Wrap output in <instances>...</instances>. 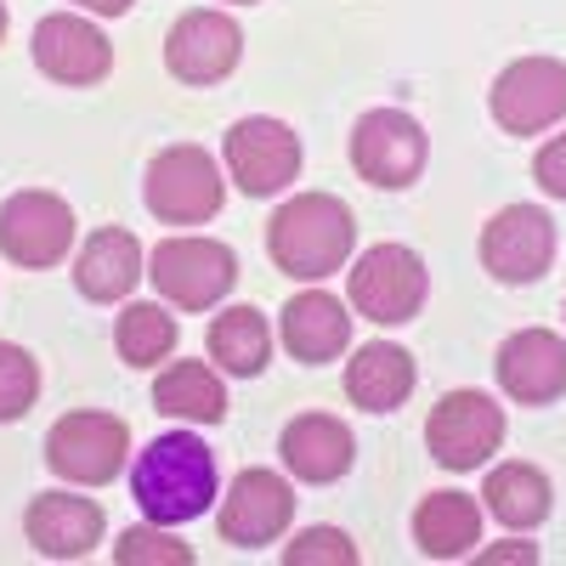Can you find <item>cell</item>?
<instances>
[{
    "label": "cell",
    "instance_id": "d4e9b609",
    "mask_svg": "<svg viewBox=\"0 0 566 566\" xmlns=\"http://www.w3.org/2000/svg\"><path fill=\"white\" fill-rule=\"evenodd\" d=\"M154 408L187 424H221L227 419V386L210 363H170L154 380Z\"/></svg>",
    "mask_w": 566,
    "mask_h": 566
},
{
    "label": "cell",
    "instance_id": "9c48e42d",
    "mask_svg": "<svg viewBox=\"0 0 566 566\" xmlns=\"http://www.w3.org/2000/svg\"><path fill=\"white\" fill-rule=\"evenodd\" d=\"M69 250H74V210L57 193L23 187V193H12L7 205H0V255H7L12 266L45 272Z\"/></svg>",
    "mask_w": 566,
    "mask_h": 566
},
{
    "label": "cell",
    "instance_id": "f546056e",
    "mask_svg": "<svg viewBox=\"0 0 566 566\" xmlns=\"http://www.w3.org/2000/svg\"><path fill=\"white\" fill-rule=\"evenodd\" d=\"M533 181L544 187L549 199H566V130L533 154Z\"/></svg>",
    "mask_w": 566,
    "mask_h": 566
},
{
    "label": "cell",
    "instance_id": "52a82bcc",
    "mask_svg": "<svg viewBox=\"0 0 566 566\" xmlns=\"http://www.w3.org/2000/svg\"><path fill=\"white\" fill-rule=\"evenodd\" d=\"M352 306L368 317V323H413L424 295H431V272L424 261L408 250V244H374L368 255H357L352 266V283H346Z\"/></svg>",
    "mask_w": 566,
    "mask_h": 566
},
{
    "label": "cell",
    "instance_id": "6da1fadb",
    "mask_svg": "<svg viewBox=\"0 0 566 566\" xmlns=\"http://www.w3.org/2000/svg\"><path fill=\"white\" fill-rule=\"evenodd\" d=\"M130 499L159 527H181L216 504V453L193 431H165L136 453L130 464Z\"/></svg>",
    "mask_w": 566,
    "mask_h": 566
},
{
    "label": "cell",
    "instance_id": "2e32d148",
    "mask_svg": "<svg viewBox=\"0 0 566 566\" xmlns=\"http://www.w3.org/2000/svg\"><path fill=\"white\" fill-rule=\"evenodd\" d=\"M499 368V386L510 402L522 408H544L555 397H566V340L549 335V328H522V335H510L493 357Z\"/></svg>",
    "mask_w": 566,
    "mask_h": 566
},
{
    "label": "cell",
    "instance_id": "277c9868",
    "mask_svg": "<svg viewBox=\"0 0 566 566\" xmlns=\"http://www.w3.org/2000/svg\"><path fill=\"white\" fill-rule=\"evenodd\" d=\"M148 277L170 306L210 312L232 295V283H239V255L221 239H165L148 255Z\"/></svg>",
    "mask_w": 566,
    "mask_h": 566
},
{
    "label": "cell",
    "instance_id": "9a60e30c",
    "mask_svg": "<svg viewBox=\"0 0 566 566\" xmlns=\"http://www.w3.org/2000/svg\"><path fill=\"white\" fill-rule=\"evenodd\" d=\"M34 69L57 85H103L114 69V40L74 12H52L34 23Z\"/></svg>",
    "mask_w": 566,
    "mask_h": 566
},
{
    "label": "cell",
    "instance_id": "1f68e13d",
    "mask_svg": "<svg viewBox=\"0 0 566 566\" xmlns=\"http://www.w3.org/2000/svg\"><path fill=\"white\" fill-rule=\"evenodd\" d=\"M74 7H80V12H97V18H125L136 0H74Z\"/></svg>",
    "mask_w": 566,
    "mask_h": 566
},
{
    "label": "cell",
    "instance_id": "5b68a950",
    "mask_svg": "<svg viewBox=\"0 0 566 566\" xmlns=\"http://www.w3.org/2000/svg\"><path fill=\"white\" fill-rule=\"evenodd\" d=\"M130 459V424L103 413V408H80L63 413L52 431H45V464L57 470L74 488H103L114 482Z\"/></svg>",
    "mask_w": 566,
    "mask_h": 566
},
{
    "label": "cell",
    "instance_id": "d6a6232c",
    "mask_svg": "<svg viewBox=\"0 0 566 566\" xmlns=\"http://www.w3.org/2000/svg\"><path fill=\"white\" fill-rule=\"evenodd\" d=\"M7 23H12V18H7V0H0V40H7Z\"/></svg>",
    "mask_w": 566,
    "mask_h": 566
},
{
    "label": "cell",
    "instance_id": "ba28073f",
    "mask_svg": "<svg viewBox=\"0 0 566 566\" xmlns=\"http://www.w3.org/2000/svg\"><path fill=\"white\" fill-rule=\"evenodd\" d=\"M424 448L442 470H482L504 448V408L488 391H448L424 419Z\"/></svg>",
    "mask_w": 566,
    "mask_h": 566
},
{
    "label": "cell",
    "instance_id": "ffe728a7",
    "mask_svg": "<svg viewBox=\"0 0 566 566\" xmlns=\"http://www.w3.org/2000/svg\"><path fill=\"white\" fill-rule=\"evenodd\" d=\"M352 346V312L328 290H301L283 306V352L295 363H335Z\"/></svg>",
    "mask_w": 566,
    "mask_h": 566
},
{
    "label": "cell",
    "instance_id": "484cf974",
    "mask_svg": "<svg viewBox=\"0 0 566 566\" xmlns=\"http://www.w3.org/2000/svg\"><path fill=\"white\" fill-rule=\"evenodd\" d=\"M114 352L130 363V368H154L176 352V317L165 306H148L136 301L114 317Z\"/></svg>",
    "mask_w": 566,
    "mask_h": 566
},
{
    "label": "cell",
    "instance_id": "7c38bea8",
    "mask_svg": "<svg viewBox=\"0 0 566 566\" xmlns=\"http://www.w3.org/2000/svg\"><path fill=\"white\" fill-rule=\"evenodd\" d=\"M555 216L544 205H510L482 227V266L499 283H538L555 261Z\"/></svg>",
    "mask_w": 566,
    "mask_h": 566
},
{
    "label": "cell",
    "instance_id": "e0dca14e",
    "mask_svg": "<svg viewBox=\"0 0 566 566\" xmlns=\"http://www.w3.org/2000/svg\"><path fill=\"white\" fill-rule=\"evenodd\" d=\"M103 527H108L103 504L80 493H40L23 515V533L45 560H85L103 544Z\"/></svg>",
    "mask_w": 566,
    "mask_h": 566
},
{
    "label": "cell",
    "instance_id": "cb8c5ba5",
    "mask_svg": "<svg viewBox=\"0 0 566 566\" xmlns=\"http://www.w3.org/2000/svg\"><path fill=\"white\" fill-rule=\"evenodd\" d=\"M210 363H221L232 380H255L272 363V323L261 306H227L210 323Z\"/></svg>",
    "mask_w": 566,
    "mask_h": 566
},
{
    "label": "cell",
    "instance_id": "4316f807",
    "mask_svg": "<svg viewBox=\"0 0 566 566\" xmlns=\"http://www.w3.org/2000/svg\"><path fill=\"white\" fill-rule=\"evenodd\" d=\"M34 397H40V368H34V357H29L23 346H12V340H0V424L23 419V413L34 408Z\"/></svg>",
    "mask_w": 566,
    "mask_h": 566
},
{
    "label": "cell",
    "instance_id": "7402d4cb",
    "mask_svg": "<svg viewBox=\"0 0 566 566\" xmlns=\"http://www.w3.org/2000/svg\"><path fill=\"white\" fill-rule=\"evenodd\" d=\"M413 544L431 560L470 555V544H482V504L470 493H453V488L419 499V510H413Z\"/></svg>",
    "mask_w": 566,
    "mask_h": 566
},
{
    "label": "cell",
    "instance_id": "836d02e7",
    "mask_svg": "<svg viewBox=\"0 0 566 566\" xmlns=\"http://www.w3.org/2000/svg\"><path fill=\"white\" fill-rule=\"evenodd\" d=\"M239 7H250V0H239Z\"/></svg>",
    "mask_w": 566,
    "mask_h": 566
},
{
    "label": "cell",
    "instance_id": "ac0fdd59",
    "mask_svg": "<svg viewBox=\"0 0 566 566\" xmlns=\"http://www.w3.org/2000/svg\"><path fill=\"white\" fill-rule=\"evenodd\" d=\"M357 459V437L352 424L335 419V413H295L283 424V464L290 476L323 488V482H340Z\"/></svg>",
    "mask_w": 566,
    "mask_h": 566
},
{
    "label": "cell",
    "instance_id": "f1b7e54d",
    "mask_svg": "<svg viewBox=\"0 0 566 566\" xmlns=\"http://www.w3.org/2000/svg\"><path fill=\"white\" fill-rule=\"evenodd\" d=\"M283 566H357V544L335 527H312L295 544H283Z\"/></svg>",
    "mask_w": 566,
    "mask_h": 566
},
{
    "label": "cell",
    "instance_id": "603a6c76",
    "mask_svg": "<svg viewBox=\"0 0 566 566\" xmlns=\"http://www.w3.org/2000/svg\"><path fill=\"white\" fill-rule=\"evenodd\" d=\"M482 499H488V515H499V522L510 533H527V527H544L549 522V476L538 464H522V459H510V464H493L488 470V482H482Z\"/></svg>",
    "mask_w": 566,
    "mask_h": 566
},
{
    "label": "cell",
    "instance_id": "44dd1931",
    "mask_svg": "<svg viewBox=\"0 0 566 566\" xmlns=\"http://www.w3.org/2000/svg\"><path fill=\"white\" fill-rule=\"evenodd\" d=\"M413 380H419V368L413 357L397 346V340H374L363 346L352 363H346V397L363 408V413H391L413 397Z\"/></svg>",
    "mask_w": 566,
    "mask_h": 566
},
{
    "label": "cell",
    "instance_id": "4dcf8cb0",
    "mask_svg": "<svg viewBox=\"0 0 566 566\" xmlns=\"http://www.w3.org/2000/svg\"><path fill=\"white\" fill-rule=\"evenodd\" d=\"M476 560H482V566H504V560H522V566H533V560H538V549H533V544H499V549H482Z\"/></svg>",
    "mask_w": 566,
    "mask_h": 566
},
{
    "label": "cell",
    "instance_id": "5bb4252c",
    "mask_svg": "<svg viewBox=\"0 0 566 566\" xmlns=\"http://www.w3.org/2000/svg\"><path fill=\"white\" fill-rule=\"evenodd\" d=\"M290 522H295V488L277 470H239L232 493L221 499L216 533L232 549H261V544H277Z\"/></svg>",
    "mask_w": 566,
    "mask_h": 566
},
{
    "label": "cell",
    "instance_id": "8fae6325",
    "mask_svg": "<svg viewBox=\"0 0 566 566\" xmlns=\"http://www.w3.org/2000/svg\"><path fill=\"white\" fill-rule=\"evenodd\" d=\"M488 108L499 119V130L510 136H538L555 119H566V63L560 57H522L510 63L493 91H488Z\"/></svg>",
    "mask_w": 566,
    "mask_h": 566
},
{
    "label": "cell",
    "instance_id": "4fadbf2b",
    "mask_svg": "<svg viewBox=\"0 0 566 566\" xmlns=\"http://www.w3.org/2000/svg\"><path fill=\"white\" fill-rule=\"evenodd\" d=\"M244 57V34L227 12L199 7V12H181L165 34V69L181 85H221Z\"/></svg>",
    "mask_w": 566,
    "mask_h": 566
},
{
    "label": "cell",
    "instance_id": "d6986e66",
    "mask_svg": "<svg viewBox=\"0 0 566 566\" xmlns=\"http://www.w3.org/2000/svg\"><path fill=\"white\" fill-rule=\"evenodd\" d=\"M136 283H142V244L125 227H97L74 255V290L97 306H114Z\"/></svg>",
    "mask_w": 566,
    "mask_h": 566
},
{
    "label": "cell",
    "instance_id": "30bf717a",
    "mask_svg": "<svg viewBox=\"0 0 566 566\" xmlns=\"http://www.w3.org/2000/svg\"><path fill=\"white\" fill-rule=\"evenodd\" d=\"M221 148H227V170L239 181V193H250V199H272L301 176V136L283 119L250 114L227 130Z\"/></svg>",
    "mask_w": 566,
    "mask_h": 566
},
{
    "label": "cell",
    "instance_id": "8992f818",
    "mask_svg": "<svg viewBox=\"0 0 566 566\" xmlns=\"http://www.w3.org/2000/svg\"><path fill=\"white\" fill-rule=\"evenodd\" d=\"M424 159H431V136H424V125L402 108H368L352 125V165L368 187L402 193V187L419 181Z\"/></svg>",
    "mask_w": 566,
    "mask_h": 566
},
{
    "label": "cell",
    "instance_id": "7a4b0ae2",
    "mask_svg": "<svg viewBox=\"0 0 566 566\" xmlns=\"http://www.w3.org/2000/svg\"><path fill=\"white\" fill-rule=\"evenodd\" d=\"M357 244V216L335 193H295L283 210L266 221V255L283 277L317 283L328 272H340Z\"/></svg>",
    "mask_w": 566,
    "mask_h": 566
},
{
    "label": "cell",
    "instance_id": "3957f363",
    "mask_svg": "<svg viewBox=\"0 0 566 566\" xmlns=\"http://www.w3.org/2000/svg\"><path fill=\"white\" fill-rule=\"evenodd\" d=\"M142 199H148V216H159L165 227H199V221L221 216L227 181H221V165L199 142H176L142 176Z\"/></svg>",
    "mask_w": 566,
    "mask_h": 566
},
{
    "label": "cell",
    "instance_id": "83f0119b",
    "mask_svg": "<svg viewBox=\"0 0 566 566\" xmlns=\"http://www.w3.org/2000/svg\"><path fill=\"white\" fill-rule=\"evenodd\" d=\"M114 560L119 566H187V560H193V549H187L181 538H170V533H159V522H142V527H125L119 533Z\"/></svg>",
    "mask_w": 566,
    "mask_h": 566
}]
</instances>
